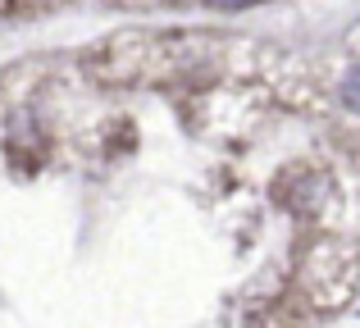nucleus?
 Instances as JSON below:
<instances>
[{"instance_id": "obj_1", "label": "nucleus", "mask_w": 360, "mask_h": 328, "mask_svg": "<svg viewBox=\"0 0 360 328\" xmlns=\"http://www.w3.org/2000/svg\"><path fill=\"white\" fill-rule=\"evenodd\" d=\"M356 278H360V265L352 260V251L338 247V242H324L306 265V287L315 296H324V306L342 301V296L356 287Z\"/></svg>"}, {"instance_id": "obj_2", "label": "nucleus", "mask_w": 360, "mask_h": 328, "mask_svg": "<svg viewBox=\"0 0 360 328\" xmlns=\"http://www.w3.org/2000/svg\"><path fill=\"white\" fill-rule=\"evenodd\" d=\"M324 192H328V178L324 173H292L283 201H288L292 210H315V205L324 201Z\"/></svg>"}, {"instance_id": "obj_3", "label": "nucleus", "mask_w": 360, "mask_h": 328, "mask_svg": "<svg viewBox=\"0 0 360 328\" xmlns=\"http://www.w3.org/2000/svg\"><path fill=\"white\" fill-rule=\"evenodd\" d=\"M338 96H342V105L352 110V114H360V60L342 73V82H338Z\"/></svg>"}, {"instance_id": "obj_4", "label": "nucleus", "mask_w": 360, "mask_h": 328, "mask_svg": "<svg viewBox=\"0 0 360 328\" xmlns=\"http://www.w3.org/2000/svg\"><path fill=\"white\" fill-rule=\"evenodd\" d=\"M219 9H246V5H255V0H214Z\"/></svg>"}]
</instances>
